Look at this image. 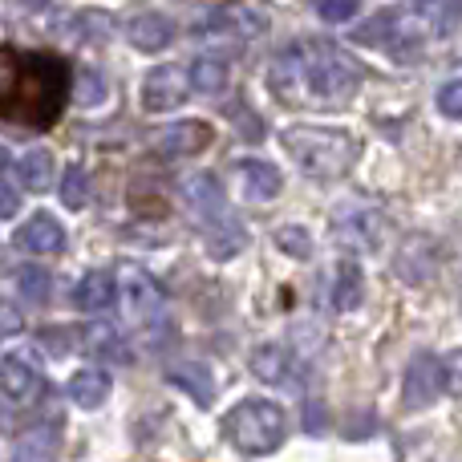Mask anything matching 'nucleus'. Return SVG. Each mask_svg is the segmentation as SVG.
Masks as SVG:
<instances>
[{
    "instance_id": "nucleus-1",
    "label": "nucleus",
    "mask_w": 462,
    "mask_h": 462,
    "mask_svg": "<svg viewBox=\"0 0 462 462\" xmlns=\"http://www.w3.org/2000/svg\"><path fill=\"white\" fill-rule=\"evenodd\" d=\"M268 89L288 106H337L361 89V65L341 53L333 41H309V45L284 49L272 61Z\"/></svg>"
},
{
    "instance_id": "nucleus-2",
    "label": "nucleus",
    "mask_w": 462,
    "mask_h": 462,
    "mask_svg": "<svg viewBox=\"0 0 462 462\" xmlns=\"http://www.w3.org/2000/svg\"><path fill=\"white\" fill-rule=\"evenodd\" d=\"M69 97V69L57 57H24L16 86L5 102V114L24 126H53Z\"/></svg>"
},
{
    "instance_id": "nucleus-3",
    "label": "nucleus",
    "mask_w": 462,
    "mask_h": 462,
    "mask_svg": "<svg viewBox=\"0 0 462 462\" xmlns=\"http://www.w3.org/2000/svg\"><path fill=\"white\" fill-rule=\"evenodd\" d=\"M280 143H284L288 159H292L304 175L320 179V183L341 179L345 171L357 162V138H353L349 130H341V126L296 122V126H288L284 134H280Z\"/></svg>"
},
{
    "instance_id": "nucleus-4",
    "label": "nucleus",
    "mask_w": 462,
    "mask_h": 462,
    "mask_svg": "<svg viewBox=\"0 0 462 462\" xmlns=\"http://www.w3.org/2000/svg\"><path fill=\"white\" fill-rule=\"evenodd\" d=\"M227 442L247 458H263L284 442V410L268 398H247L239 402L224 422Z\"/></svg>"
},
{
    "instance_id": "nucleus-5",
    "label": "nucleus",
    "mask_w": 462,
    "mask_h": 462,
    "mask_svg": "<svg viewBox=\"0 0 462 462\" xmlns=\"http://www.w3.org/2000/svg\"><path fill=\"white\" fill-rule=\"evenodd\" d=\"M114 288H118L122 309H126L130 320H143V325H151V320L162 317V288L154 284L151 272L134 268V263H122Z\"/></svg>"
},
{
    "instance_id": "nucleus-6",
    "label": "nucleus",
    "mask_w": 462,
    "mask_h": 462,
    "mask_svg": "<svg viewBox=\"0 0 462 462\" xmlns=\"http://www.w3.org/2000/svg\"><path fill=\"white\" fill-rule=\"evenodd\" d=\"M45 390V377H41V365L32 353H8L0 361V393L13 402H32Z\"/></svg>"
},
{
    "instance_id": "nucleus-7",
    "label": "nucleus",
    "mask_w": 462,
    "mask_h": 462,
    "mask_svg": "<svg viewBox=\"0 0 462 462\" xmlns=\"http://www.w3.org/2000/svg\"><path fill=\"white\" fill-rule=\"evenodd\" d=\"M183 97H187L183 69H175V65H159V69L146 73V81H143V110H151V114L175 110V106H183Z\"/></svg>"
},
{
    "instance_id": "nucleus-8",
    "label": "nucleus",
    "mask_w": 462,
    "mask_h": 462,
    "mask_svg": "<svg viewBox=\"0 0 462 462\" xmlns=\"http://www.w3.org/2000/svg\"><path fill=\"white\" fill-rule=\"evenodd\" d=\"M183 199L203 224H227V203H224V187L216 175H191L183 183Z\"/></svg>"
},
{
    "instance_id": "nucleus-9",
    "label": "nucleus",
    "mask_w": 462,
    "mask_h": 462,
    "mask_svg": "<svg viewBox=\"0 0 462 462\" xmlns=\"http://www.w3.org/2000/svg\"><path fill=\"white\" fill-rule=\"evenodd\" d=\"M211 146V126L208 122H175V126L162 130L159 138V151L167 154V159H191V154H203Z\"/></svg>"
},
{
    "instance_id": "nucleus-10",
    "label": "nucleus",
    "mask_w": 462,
    "mask_h": 462,
    "mask_svg": "<svg viewBox=\"0 0 462 462\" xmlns=\"http://www.w3.org/2000/svg\"><path fill=\"white\" fill-rule=\"evenodd\" d=\"M442 390L439 377V357L434 353H418L414 361L406 365V402L410 406H430Z\"/></svg>"
},
{
    "instance_id": "nucleus-11",
    "label": "nucleus",
    "mask_w": 462,
    "mask_h": 462,
    "mask_svg": "<svg viewBox=\"0 0 462 462\" xmlns=\"http://www.w3.org/2000/svg\"><path fill=\"white\" fill-rule=\"evenodd\" d=\"M236 175H239V191H244V199H255V203L276 199L280 187H284L280 183V171L263 159H239Z\"/></svg>"
},
{
    "instance_id": "nucleus-12",
    "label": "nucleus",
    "mask_w": 462,
    "mask_h": 462,
    "mask_svg": "<svg viewBox=\"0 0 462 462\" xmlns=\"http://www.w3.org/2000/svg\"><path fill=\"white\" fill-rule=\"evenodd\" d=\"M16 244H21L24 252H32V255H53V252H61L65 247V227L57 224L49 211H37L29 224L16 231Z\"/></svg>"
},
{
    "instance_id": "nucleus-13",
    "label": "nucleus",
    "mask_w": 462,
    "mask_h": 462,
    "mask_svg": "<svg viewBox=\"0 0 462 462\" xmlns=\"http://www.w3.org/2000/svg\"><path fill=\"white\" fill-rule=\"evenodd\" d=\"M337 231H341V244H353V247H365V252H374L377 244H382V216L369 208H353L345 211V216H337Z\"/></svg>"
},
{
    "instance_id": "nucleus-14",
    "label": "nucleus",
    "mask_w": 462,
    "mask_h": 462,
    "mask_svg": "<svg viewBox=\"0 0 462 462\" xmlns=\"http://www.w3.org/2000/svg\"><path fill=\"white\" fill-rule=\"evenodd\" d=\"M126 37H130V45L143 49V53H159V49L171 45L175 24H171V16H162V13H138L134 21L126 24Z\"/></svg>"
},
{
    "instance_id": "nucleus-15",
    "label": "nucleus",
    "mask_w": 462,
    "mask_h": 462,
    "mask_svg": "<svg viewBox=\"0 0 462 462\" xmlns=\"http://www.w3.org/2000/svg\"><path fill=\"white\" fill-rule=\"evenodd\" d=\"M263 29H268V16L247 5L219 8V13H211V21L203 24V32H231V37H260Z\"/></svg>"
},
{
    "instance_id": "nucleus-16",
    "label": "nucleus",
    "mask_w": 462,
    "mask_h": 462,
    "mask_svg": "<svg viewBox=\"0 0 462 462\" xmlns=\"http://www.w3.org/2000/svg\"><path fill=\"white\" fill-rule=\"evenodd\" d=\"M114 296H118V288H114L110 272H86L78 280V288H73V304L81 312H106L114 304Z\"/></svg>"
},
{
    "instance_id": "nucleus-17",
    "label": "nucleus",
    "mask_w": 462,
    "mask_h": 462,
    "mask_svg": "<svg viewBox=\"0 0 462 462\" xmlns=\"http://www.w3.org/2000/svg\"><path fill=\"white\" fill-rule=\"evenodd\" d=\"M8 462H57V426H32L21 434Z\"/></svg>"
},
{
    "instance_id": "nucleus-18",
    "label": "nucleus",
    "mask_w": 462,
    "mask_h": 462,
    "mask_svg": "<svg viewBox=\"0 0 462 462\" xmlns=\"http://www.w3.org/2000/svg\"><path fill=\"white\" fill-rule=\"evenodd\" d=\"M252 374L268 385L288 382V374H292V353H288L284 345H260V349L252 353Z\"/></svg>"
},
{
    "instance_id": "nucleus-19",
    "label": "nucleus",
    "mask_w": 462,
    "mask_h": 462,
    "mask_svg": "<svg viewBox=\"0 0 462 462\" xmlns=\"http://www.w3.org/2000/svg\"><path fill=\"white\" fill-rule=\"evenodd\" d=\"M69 398H73V406H86V410L102 406L110 398V377L102 369H78L69 377Z\"/></svg>"
},
{
    "instance_id": "nucleus-20",
    "label": "nucleus",
    "mask_w": 462,
    "mask_h": 462,
    "mask_svg": "<svg viewBox=\"0 0 462 462\" xmlns=\"http://www.w3.org/2000/svg\"><path fill=\"white\" fill-rule=\"evenodd\" d=\"M365 300V280H361V268L353 260L337 263V280H333V304L341 312H353Z\"/></svg>"
},
{
    "instance_id": "nucleus-21",
    "label": "nucleus",
    "mask_w": 462,
    "mask_h": 462,
    "mask_svg": "<svg viewBox=\"0 0 462 462\" xmlns=\"http://www.w3.org/2000/svg\"><path fill=\"white\" fill-rule=\"evenodd\" d=\"M187 86L195 89V94H224L227 86V65L219 61V57H199V61H191V73H187Z\"/></svg>"
},
{
    "instance_id": "nucleus-22",
    "label": "nucleus",
    "mask_w": 462,
    "mask_h": 462,
    "mask_svg": "<svg viewBox=\"0 0 462 462\" xmlns=\"http://www.w3.org/2000/svg\"><path fill=\"white\" fill-rule=\"evenodd\" d=\"M398 21H402L398 8H382V13H374L365 24H357V29H353V41H357V45H390Z\"/></svg>"
},
{
    "instance_id": "nucleus-23",
    "label": "nucleus",
    "mask_w": 462,
    "mask_h": 462,
    "mask_svg": "<svg viewBox=\"0 0 462 462\" xmlns=\"http://www.w3.org/2000/svg\"><path fill=\"white\" fill-rule=\"evenodd\" d=\"M21 183L29 187V191H49L53 187V154L49 151H29L21 159Z\"/></svg>"
},
{
    "instance_id": "nucleus-24",
    "label": "nucleus",
    "mask_w": 462,
    "mask_h": 462,
    "mask_svg": "<svg viewBox=\"0 0 462 462\" xmlns=\"http://www.w3.org/2000/svg\"><path fill=\"white\" fill-rule=\"evenodd\" d=\"M86 349L97 353V357H110V361H130L126 341L118 337V328H114V325H94V328H86Z\"/></svg>"
},
{
    "instance_id": "nucleus-25",
    "label": "nucleus",
    "mask_w": 462,
    "mask_h": 462,
    "mask_svg": "<svg viewBox=\"0 0 462 462\" xmlns=\"http://www.w3.org/2000/svg\"><path fill=\"white\" fill-rule=\"evenodd\" d=\"M73 97H78L81 106H102L106 97H110V81L97 69H81L78 78H73Z\"/></svg>"
},
{
    "instance_id": "nucleus-26",
    "label": "nucleus",
    "mask_w": 462,
    "mask_h": 462,
    "mask_svg": "<svg viewBox=\"0 0 462 462\" xmlns=\"http://www.w3.org/2000/svg\"><path fill=\"white\" fill-rule=\"evenodd\" d=\"M86 199H89V175H86V167H69V171H65V179H61V203L69 211H81V208H86Z\"/></svg>"
},
{
    "instance_id": "nucleus-27",
    "label": "nucleus",
    "mask_w": 462,
    "mask_h": 462,
    "mask_svg": "<svg viewBox=\"0 0 462 462\" xmlns=\"http://www.w3.org/2000/svg\"><path fill=\"white\" fill-rule=\"evenodd\" d=\"M16 284H21V296L32 304L49 300V272L45 268H21L16 272Z\"/></svg>"
},
{
    "instance_id": "nucleus-28",
    "label": "nucleus",
    "mask_w": 462,
    "mask_h": 462,
    "mask_svg": "<svg viewBox=\"0 0 462 462\" xmlns=\"http://www.w3.org/2000/svg\"><path fill=\"white\" fill-rule=\"evenodd\" d=\"M439 377L450 398H462V349H450L447 357L439 361Z\"/></svg>"
},
{
    "instance_id": "nucleus-29",
    "label": "nucleus",
    "mask_w": 462,
    "mask_h": 462,
    "mask_svg": "<svg viewBox=\"0 0 462 462\" xmlns=\"http://www.w3.org/2000/svg\"><path fill=\"white\" fill-rule=\"evenodd\" d=\"M276 247L280 252H288L292 260H304V255L312 252V239H309V231L304 227H280L276 231Z\"/></svg>"
},
{
    "instance_id": "nucleus-30",
    "label": "nucleus",
    "mask_w": 462,
    "mask_h": 462,
    "mask_svg": "<svg viewBox=\"0 0 462 462\" xmlns=\"http://www.w3.org/2000/svg\"><path fill=\"white\" fill-rule=\"evenodd\" d=\"M171 377H175V385H187V390H191L199 402H211V390H208V385H199V382H208V369H203V365L171 369Z\"/></svg>"
},
{
    "instance_id": "nucleus-31",
    "label": "nucleus",
    "mask_w": 462,
    "mask_h": 462,
    "mask_svg": "<svg viewBox=\"0 0 462 462\" xmlns=\"http://www.w3.org/2000/svg\"><path fill=\"white\" fill-rule=\"evenodd\" d=\"M439 110L447 114V118L462 122V81H447V86L439 89Z\"/></svg>"
},
{
    "instance_id": "nucleus-32",
    "label": "nucleus",
    "mask_w": 462,
    "mask_h": 462,
    "mask_svg": "<svg viewBox=\"0 0 462 462\" xmlns=\"http://www.w3.org/2000/svg\"><path fill=\"white\" fill-rule=\"evenodd\" d=\"M317 13L325 16L328 24H341L357 13V0H317Z\"/></svg>"
},
{
    "instance_id": "nucleus-33",
    "label": "nucleus",
    "mask_w": 462,
    "mask_h": 462,
    "mask_svg": "<svg viewBox=\"0 0 462 462\" xmlns=\"http://www.w3.org/2000/svg\"><path fill=\"white\" fill-rule=\"evenodd\" d=\"M24 328V317H21V309H16L13 300H5L0 296V341H8V337H16Z\"/></svg>"
},
{
    "instance_id": "nucleus-34",
    "label": "nucleus",
    "mask_w": 462,
    "mask_h": 462,
    "mask_svg": "<svg viewBox=\"0 0 462 462\" xmlns=\"http://www.w3.org/2000/svg\"><path fill=\"white\" fill-rule=\"evenodd\" d=\"M16 73H21V61H16L13 53H0V106H5L8 94H13Z\"/></svg>"
},
{
    "instance_id": "nucleus-35",
    "label": "nucleus",
    "mask_w": 462,
    "mask_h": 462,
    "mask_svg": "<svg viewBox=\"0 0 462 462\" xmlns=\"http://www.w3.org/2000/svg\"><path fill=\"white\" fill-rule=\"evenodd\" d=\"M16 211H21V195H16V187L0 183V219H13Z\"/></svg>"
},
{
    "instance_id": "nucleus-36",
    "label": "nucleus",
    "mask_w": 462,
    "mask_h": 462,
    "mask_svg": "<svg viewBox=\"0 0 462 462\" xmlns=\"http://www.w3.org/2000/svg\"><path fill=\"white\" fill-rule=\"evenodd\" d=\"M231 118H236V126L244 130V134H252V138H260V134H263L260 118H255V114H244V106H236V110H231Z\"/></svg>"
},
{
    "instance_id": "nucleus-37",
    "label": "nucleus",
    "mask_w": 462,
    "mask_h": 462,
    "mask_svg": "<svg viewBox=\"0 0 462 462\" xmlns=\"http://www.w3.org/2000/svg\"><path fill=\"white\" fill-rule=\"evenodd\" d=\"M0 171H8V151L0 146Z\"/></svg>"
},
{
    "instance_id": "nucleus-38",
    "label": "nucleus",
    "mask_w": 462,
    "mask_h": 462,
    "mask_svg": "<svg viewBox=\"0 0 462 462\" xmlns=\"http://www.w3.org/2000/svg\"><path fill=\"white\" fill-rule=\"evenodd\" d=\"M410 5H418V8H430V5H434V0H410Z\"/></svg>"
},
{
    "instance_id": "nucleus-39",
    "label": "nucleus",
    "mask_w": 462,
    "mask_h": 462,
    "mask_svg": "<svg viewBox=\"0 0 462 462\" xmlns=\"http://www.w3.org/2000/svg\"><path fill=\"white\" fill-rule=\"evenodd\" d=\"M0 430H8V418H5V410H0Z\"/></svg>"
}]
</instances>
